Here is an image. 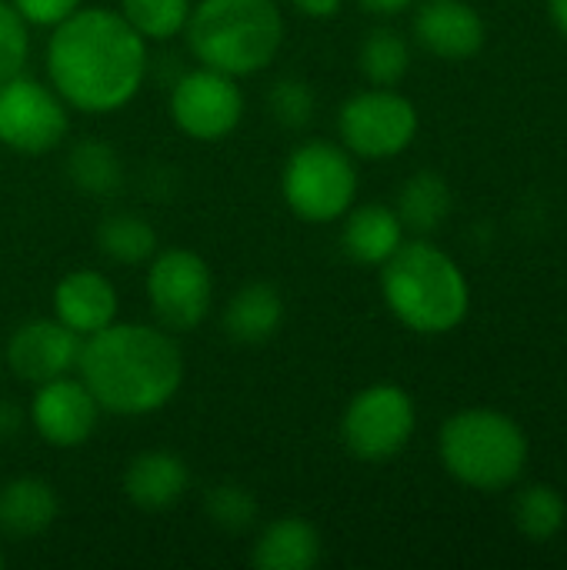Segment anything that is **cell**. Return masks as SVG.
I'll return each mask as SVG.
<instances>
[{
	"mask_svg": "<svg viewBox=\"0 0 567 570\" xmlns=\"http://www.w3.org/2000/svg\"><path fill=\"white\" fill-rule=\"evenodd\" d=\"M47 80L60 100L84 114L127 107L147 77V40L107 7H77L47 37Z\"/></svg>",
	"mask_w": 567,
	"mask_h": 570,
	"instance_id": "6da1fadb",
	"label": "cell"
},
{
	"mask_svg": "<svg viewBox=\"0 0 567 570\" xmlns=\"http://www.w3.org/2000/svg\"><path fill=\"white\" fill-rule=\"evenodd\" d=\"M80 381L114 417H147L174 401L184 384V354L160 324L114 321L84 337Z\"/></svg>",
	"mask_w": 567,
	"mask_h": 570,
	"instance_id": "7a4b0ae2",
	"label": "cell"
},
{
	"mask_svg": "<svg viewBox=\"0 0 567 570\" xmlns=\"http://www.w3.org/2000/svg\"><path fill=\"white\" fill-rule=\"evenodd\" d=\"M381 294L391 314L418 334L454 331L471 304L461 267L428 240L401 244L381 264Z\"/></svg>",
	"mask_w": 567,
	"mask_h": 570,
	"instance_id": "3957f363",
	"label": "cell"
},
{
	"mask_svg": "<svg viewBox=\"0 0 567 570\" xmlns=\"http://www.w3.org/2000/svg\"><path fill=\"white\" fill-rule=\"evenodd\" d=\"M184 37L201 67L241 80L274 63L284 17L274 0H201L190 7Z\"/></svg>",
	"mask_w": 567,
	"mask_h": 570,
	"instance_id": "277c9868",
	"label": "cell"
},
{
	"mask_svg": "<svg viewBox=\"0 0 567 570\" xmlns=\"http://www.w3.org/2000/svg\"><path fill=\"white\" fill-rule=\"evenodd\" d=\"M438 454L451 478L475 491H501L525 474L528 438L501 411L468 407L444 421Z\"/></svg>",
	"mask_w": 567,
	"mask_h": 570,
	"instance_id": "5b68a950",
	"label": "cell"
},
{
	"mask_svg": "<svg viewBox=\"0 0 567 570\" xmlns=\"http://www.w3.org/2000/svg\"><path fill=\"white\" fill-rule=\"evenodd\" d=\"M281 194L291 214L307 224L341 220L358 197V167L341 144L304 140L284 164Z\"/></svg>",
	"mask_w": 567,
	"mask_h": 570,
	"instance_id": "8992f818",
	"label": "cell"
},
{
	"mask_svg": "<svg viewBox=\"0 0 567 570\" xmlns=\"http://www.w3.org/2000/svg\"><path fill=\"white\" fill-rule=\"evenodd\" d=\"M147 301L170 334L197 331L214 304V274L190 247H164L147 261Z\"/></svg>",
	"mask_w": 567,
	"mask_h": 570,
	"instance_id": "52a82bcc",
	"label": "cell"
},
{
	"mask_svg": "<svg viewBox=\"0 0 567 570\" xmlns=\"http://www.w3.org/2000/svg\"><path fill=\"white\" fill-rule=\"evenodd\" d=\"M418 411L404 387L371 384L351 397L341 417V441L348 454L368 464L391 461L414 438Z\"/></svg>",
	"mask_w": 567,
	"mask_h": 570,
	"instance_id": "ba28073f",
	"label": "cell"
},
{
	"mask_svg": "<svg viewBox=\"0 0 567 570\" xmlns=\"http://www.w3.org/2000/svg\"><path fill=\"white\" fill-rule=\"evenodd\" d=\"M338 134L348 154L364 160H388L411 147L418 134V110L394 87L361 90L341 104Z\"/></svg>",
	"mask_w": 567,
	"mask_h": 570,
	"instance_id": "9c48e42d",
	"label": "cell"
},
{
	"mask_svg": "<svg viewBox=\"0 0 567 570\" xmlns=\"http://www.w3.org/2000/svg\"><path fill=\"white\" fill-rule=\"evenodd\" d=\"M70 130L67 104L50 83H40L33 77H10L0 83V144L40 157L63 144Z\"/></svg>",
	"mask_w": 567,
	"mask_h": 570,
	"instance_id": "30bf717a",
	"label": "cell"
},
{
	"mask_svg": "<svg viewBox=\"0 0 567 570\" xmlns=\"http://www.w3.org/2000/svg\"><path fill=\"white\" fill-rule=\"evenodd\" d=\"M244 117V90L237 77L194 67L170 87V120L190 140H221L237 130Z\"/></svg>",
	"mask_w": 567,
	"mask_h": 570,
	"instance_id": "8fae6325",
	"label": "cell"
},
{
	"mask_svg": "<svg viewBox=\"0 0 567 570\" xmlns=\"http://www.w3.org/2000/svg\"><path fill=\"white\" fill-rule=\"evenodd\" d=\"M100 417V404L80 377H53L37 384L30 401V424L43 444L57 451H70L90 441Z\"/></svg>",
	"mask_w": 567,
	"mask_h": 570,
	"instance_id": "7c38bea8",
	"label": "cell"
},
{
	"mask_svg": "<svg viewBox=\"0 0 567 570\" xmlns=\"http://www.w3.org/2000/svg\"><path fill=\"white\" fill-rule=\"evenodd\" d=\"M80 347H84V337L63 327L57 317H33L13 327L3 361L13 371V377L37 387V384H47L53 377L77 371Z\"/></svg>",
	"mask_w": 567,
	"mask_h": 570,
	"instance_id": "4fadbf2b",
	"label": "cell"
},
{
	"mask_svg": "<svg viewBox=\"0 0 567 570\" xmlns=\"http://www.w3.org/2000/svg\"><path fill=\"white\" fill-rule=\"evenodd\" d=\"M414 40L441 60H468L485 47V20L465 0H424L414 13Z\"/></svg>",
	"mask_w": 567,
	"mask_h": 570,
	"instance_id": "5bb4252c",
	"label": "cell"
},
{
	"mask_svg": "<svg viewBox=\"0 0 567 570\" xmlns=\"http://www.w3.org/2000/svg\"><path fill=\"white\" fill-rule=\"evenodd\" d=\"M117 287L107 274L80 267L57 281L53 317L80 337H90L117 321Z\"/></svg>",
	"mask_w": 567,
	"mask_h": 570,
	"instance_id": "9a60e30c",
	"label": "cell"
},
{
	"mask_svg": "<svg viewBox=\"0 0 567 570\" xmlns=\"http://www.w3.org/2000/svg\"><path fill=\"white\" fill-rule=\"evenodd\" d=\"M190 484V468L174 451H144L124 471V498L140 511L174 508Z\"/></svg>",
	"mask_w": 567,
	"mask_h": 570,
	"instance_id": "2e32d148",
	"label": "cell"
},
{
	"mask_svg": "<svg viewBox=\"0 0 567 570\" xmlns=\"http://www.w3.org/2000/svg\"><path fill=\"white\" fill-rule=\"evenodd\" d=\"M404 244V224L388 204H361L344 214L341 247L354 264L381 267Z\"/></svg>",
	"mask_w": 567,
	"mask_h": 570,
	"instance_id": "e0dca14e",
	"label": "cell"
},
{
	"mask_svg": "<svg viewBox=\"0 0 567 570\" xmlns=\"http://www.w3.org/2000/svg\"><path fill=\"white\" fill-rule=\"evenodd\" d=\"M324 558V541L317 528L304 518H277L254 541L251 564L261 570H311Z\"/></svg>",
	"mask_w": 567,
	"mask_h": 570,
	"instance_id": "ac0fdd59",
	"label": "cell"
},
{
	"mask_svg": "<svg viewBox=\"0 0 567 570\" xmlns=\"http://www.w3.org/2000/svg\"><path fill=\"white\" fill-rule=\"evenodd\" d=\"M284 324V297L274 284L254 281L244 284L224 307L221 327L234 344H264Z\"/></svg>",
	"mask_w": 567,
	"mask_h": 570,
	"instance_id": "d6986e66",
	"label": "cell"
},
{
	"mask_svg": "<svg viewBox=\"0 0 567 570\" xmlns=\"http://www.w3.org/2000/svg\"><path fill=\"white\" fill-rule=\"evenodd\" d=\"M60 501L43 478H13L0 488V531L10 538H37L57 521Z\"/></svg>",
	"mask_w": 567,
	"mask_h": 570,
	"instance_id": "ffe728a7",
	"label": "cell"
},
{
	"mask_svg": "<svg viewBox=\"0 0 567 570\" xmlns=\"http://www.w3.org/2000/svg\"><path fill=\"white\" fill-rule=\"evenodd\" d=\"M451 207H454V197H451L448 180L438 170H418L401 184L394 210H398L404 230L434 234L451 217Z\"/></svg>",
	"mask_w": 567,
	"mask_h": 570,
	"instance_id": "44dd1931",
	"label": "cell"
},
{
	"mask_svg": "<svg viewBox=\"0 0 567 570\" xmlns=\"http://www.w3.org/2000/svg\"><path fill=\"white\" fill-rule=\"evenodd\" d=\"M97 247L107 261L124 264V267L147 264L160 250L154 224L140 214H130V210H117V214H107L100 220Z\"/></svg>",
	"mask_w": 567,
	"mask_h": 570,
	"instance_id": "7402d4cb",
	"label": "cell"
},
{
	"mask_svg": "<svg viewBox=\"0 0 567 570\" xmlns=\"http://www.w3.org/2000/svg\"><path fill=\"white\" fill-rule=\"evenodd\" d=\"M67 177L84 194L110 197L124 184V164L107 140L87 137V140L74 144V150L67 154Z\"/></svg>",
	"mask_w": 567,
	"mask_h": 570,
	"instance_id": "603a6c76",
	"label": "cell"
},
{
	"mask_svg": "<svg viewBox=\"0 0 567 570\" xmlns=\"http://www.w3.org/2000/svg\"><path fill=\"white\" fill-rule=\"evenodd\" d=\"M358 67L371 87H398L411 70V43L394 27H374L358 50Z\"/></svg>",
	"mask_w": 567,
	"mask_h": 570,
	"instance_id": "cb8c5ba5",
	"label": "cell"
},
{
	"mask_svg": "<svg viewBox=\"0 0 567 570\" xmlns=\"http://www.w3.org/2000/svg\"><path fill=\"white\" fill-rule=\"evenodd\" d=\"M511 518H515V528L525 538H531V541H551L565 528L567 504L555 488L531 484V488L518 491L515 508H511Z\"/></svg>",
	"mask_w": 567,
	"mask_h": 570,
	"instance_id": "d4e9b609",
	"label": "cell"
},
{
	"mask_svg": "<svg viewBox=\"0 0 567 570\" xmlns=\"http://www.w3.org/2000/svg\"><path fill=\"white\" fill-rule=\"evenodd\" d=\"M190 7V0H120V17L147 43H167L170 37L184 33Z\"/></svg>",
	"mask_w": 567,
	"mask_h": 570,
	"instance_id": "484cf974",
	"label": "cell"
},
{
	"mask_svg": "<svg viewBox=\"0 0 567 570\" xmlns=\"http://www.w3.org/2000/svg\"><path fill=\"white\" fill-rule=\"evenodd\" d=\"M204 511L221 531H231V534H241L254 528L257 521V501L241 484H214L204 498Z\"/></svg>",
	"mask_w": 567,
	"mask_h": 570,
	"instance_id": "4316f807",
	"label": "cell"
},
{
	"mask_svg": "<svg viewBox=\"0 0 567 570\" xmlns=\"http://www.w3.org/2000/svg\"><path fill=\"white\" fill-rule=\"evenodd\" d=\"M314 90L307 80H297V77H281L274 80V87L267 90V110L274 114V120L287 130H301L311 124L314 117Z\"/></svg>",
	"mask_w": 567,
	"mask_h": 570,
	"instance_id": "83f0119b",
	"label": "cell"
},
{
	"mask_svg": "<svg viewBox=\"0 0 567 570\" xmlns=\"http://www.w3.org/2000/svg\"><path fill=\"white\" fill-rule=\"evenodd\" d=\"M30 57V23L13 10L10 0H0V83L23 73Z\"/></svg>",
	"mask_w": 567,
	"mask_h": 570,
	"instance_id": "f1b7e54d",
	"label": "cell"
},
{
	"mask_svg": "<svg viewBox=\"0 0 567 570\" xmlns=\"http://www.w3.org/2000/svg\"><path fill=\"white\" fill-rule=\"evenodd\" d=\"M10 3L30 27H57L80 7V0H10Z\"/></svg>",
	"mask_w": 567,
	"mask_h": 570,
	"instance_id": "f546056e",
	"label": "cell"
},
{
	"mask_svg": "<svg viewBox=\"0 0 567 570\" xmlns=\"http://www.w3.org/2000/svg\"><path fill=\"white\" fill-rule=\"evenodd\" d=\"M23 407H17L13 401H0V441H13L23 431Z\"/></svg>",
	"mask_w": 567,
	"mask_h": 570,
	"instance_id": "4dcf8cb0",
	"label": "cell"
},
{
	"mask_svg": "<svg viewBox=\"0 0 567 570\" xmlns=\"http://www.w3.org/2000/svg\"><path fill=\"white\" fill-rule=\"evenodd\" d=\"M291 3L301 17H311V20H331L344 7V0H291Z\"/></svg>",
	"mask_w": 567,
	"mask_h": 570,
	"instance_id": "1f68e13d",
	"label": "cell"
},
{
	"mask_svg": "<svg viewBox=\"0 0 567 570\" xmlns=\"http://www.w3.org/2000/svg\"><path fill=\"white\" fill-rule=\"evenodd\" d=\"M364 10H371V13H381V17H394V13H401V10H408L414 0H358Z\"/></svg>",
	"mask_w": 567,
	"mask_h": 570,
	"instance_id": "d6a6232c",
	"label": "cell"
},
{
	"mask_svg": "<svg viewBox=\"0 0 567 570\" xmlns=\"http://www.w3.org/2000/svg\"><path fill=\"white\" fill-rule=\"evenodd\" d=\"M548 10H551L555 27L567 37V0H548Z\"/></svg>",
	"mask_w": 567,
	"mask_h": 570,
	"instance_id": "836d02e7",
	"label": "cell"
},
{
	"mask_svg": "<svg viewBox=\"0 0 567 570\" xmlns=\"http://www.w3.org/2000/svg\"><path fill=\"white\" fill-rule=\"evenodd\" d=\"M3 561H7V558H3V544H0V568H3Z\"/></svg>",
	"mask_w": 567,
	"mask_h": 570,
	"instance_id": "e575fe53",
	"label": "cell"
},
{
	"mask_svg": "<svg viewBox=\"0 0 567 570\" xmlns=\"http://www.w3.org/2000/svg\"><path fill=\"white\" fill-rule=\"evenodd\" d=\"M0 361H3V357H0Z\"/></svg>",
	"mask_w": 567,
	"mask_h": 570,
	"instance_id": "d590c367",
	"label": "cell"
}]
</instances>
